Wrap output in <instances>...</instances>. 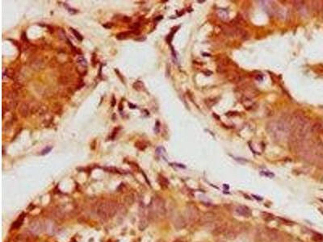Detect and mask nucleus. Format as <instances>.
<instances>
[{
  "label": "nucleus",
  "instance_id": "obj_1",
  "mask_svg": "<svg viewBox=\"0 0 323 242\" xmlns=\"http://www.w3.org/2000/svg\"><path fill=\"white\" fill-rule=\"evenodd\" d=\"M267 130L275 139H283L288 136L292 131L291 123L288 120L279 119L276 122L270 123L267 125Z\"/></svg>",
  "mask_w": 323,
  "mask_h": 242
},
{
  "label": "nucleus",
  "instance_id": "obj_2",
  "mask_svg": "<svg viewBox=\"0 0 323 242\" xmlns=\"http://www.w3.org/2000/svg\"><path fill=\"white\" fill-rule=\"evenodd\" d=\"M96 214L102 219H109L118 211V205L113 201H104L96 207Z\"/></svg>",
  "mask_w": 323,
  "mask_h": 242
},
{
  "label": "nucleus",
  "instance_id": "obj_3",
  "mask_svg": "<svg viewBox=\"0 0 323 242\" xmlns=\"http://www.w3.org/2000/svg\"><path fill=\"white\" fill-rule=\"evenodd\" d=\"M149 217L151 219L163 218L166 215L167 209L163 198L160 197H154L148 207Z\"/></svg>",
  "mask_w": 323,
  "mask_h": 242
},
{
  "label": "nucleus",
  "instance_id": "obj_4",
  "mask_svg": "<svg viewBox=\"0 0 323 242\" xmlns=\"http://www.w3.org/2000/svg\"><path fill=\"white\" fill-rule=\"evenodd\" d=\"M186 217L185 219L187 222L190 223H196L200 219V214L198 207L195 204L188 203L186 207L185 211Z\"/></svg>",
  "mask_w": 323,
  "mask_h": 242
},
{
  "label": "nucleus",
  "instance_id": "obj_5",
  "mask_svg": "<svg viewBox=\"0 0 323 242\" xmlns=\"http://www.w3.org/2000/svg\"><path fill=\"white\" fill-rule=\"evenodd\" d=\"M265 236L267 238L268 242H283V236L275 228H266L265 230Z\"/></svg>",
  "mask_w": 323,
  "mask_h": 242
},
{
  "label": "nucleus",
  "instance_id": "obj_6",
  "mask_svg": "<svg viewBox=\"0 0 323 242\" xmlns=\"http://www.w3.org/2000/svg\"><path fill=\"white\" fill-rule=\"evenodd\" d=\"M172 223H173L174 227L178 230L183 229L187 226V220H186L185 217L181 215L179 213H175L172 216Z\"/></svg>",
  "mask_w": 323,
  "mask_h": 242
},
{
  "label": "nucleus",
  "instance_id": "obj_7",
  "mask_svg": "<svg viewBox=\"0 0 323 242\" xmlns=\"http://www.w3.org/2000/svg\"><path fill=\"white\" fill-rule=\"evenodd\" d=\"M29 230L32 233L35 234V235H39L44 230H45V226L39 220H35L29 224Z\"/></svg>",
  "mask_w": 323,
  "mask_h": 242
},
{
  "label": "nucleus",
  "instance_id": "obj_8",
  "mask_svg": "<svg viewBox=\"0 0 323 242\" xmlns=\"http://www.w3.org/2000/svg\"><path fill=\"white\" fill-rule=\"evenodd\" d=\"M216 219V215L213 212H206L204 213L202 216L200 217V221L201 222L202 224H209V223H213Z\"/></svg>",
  "mask_w": 323,
  "mask_h": 242
},
{
  "label": "nucleus",
  "instance_id": "obj_9",
  "mask_svg": "<svg viewBox=\"0 0 323 242\" xmlns=\"http://www.w3.org/2000/svg\"><path fill=\"white\" fill-rule=\"evenodd\" d=\"M228 229L227 225L225 223H216V225L213 227V235H221L224 234L226 230Z\"/></svg>",
  "mask_w": 323,
  "mask_h": 242
},
{
  "label": "nucleus",
  "instance_id": "obj_10",
  "mask_svg": "<svg viewBox=\"0 0 323 242\" xmlns=\"http://www.w3.org/2000/svg\"><path fill=\"white\" fill-rule=\"evenodd\" d=\"M235 212L237 215H240V216H243V217H249L251 215V211L249 209V207H246V206H238V207L235 208Z\"/></svg>",
  "mask_w": 323,
  "mask_h": 242
},
{
  "label": "nucleus",
  "instance_id": "obj_11",
  "mask_svg": "<svg viewBox=\"0 0 323 242\" xmlns=\"http://www.w3.org/2000/svg\"><path fill=\"white\" fill-rule=\"evenodd\" d=\"M149 218L148 216H142L140 217V220H139V224H138V227L141 231H143L147 227L149 224Z\"/></svg>",
  "mask_w": 323,
  "mask_h": 242
},
{
  "label": "nucleus",
  "instance_id": "obj_12",
  "mask_svg": "<svg viewBox=\"0 0 323 242\" xmlns=\"http://www.w3.org/2000/svg\"><path fill=\"white\" fill-rule=\"evenodd\" d=\"M224 234H225V236L227 238V239L233 240V239H235V238L238 236V232H237V230L234 229V228H229V229L226 230Z\"/></svg>",
  "mask_w": 323,
  "mask_h": 242
},
{
  "label": "nucleus",
  "instance_id": "obj_13",
  "mask_svg": "<svg viewBox=\"0 0 323 242\" xmlns=\"http://www.w3.org/2000/svg\"><path fill=\"white\" fill-rule=\"evenodd\" d=\"M19 112L23 117L28 116V113H29V106H28V105L27 103H22L19 106Z\"/></svg>",
  "mask_w": 323,
  "mask_h": 242
},
{
  "label": "nucleus",
  "instance_id": "obj_14",
  "mask_svg": "<svg viewBox=\"0 0 323 242\" xmlns=\"http://www.w3.org/2000/svg\"><path fill=\"white\" fill-rule=\"evenodd\" d=\"M45 229L46 231L50 234H53L56 232V226L53 224V223H50V222H47V223L45 224Z\"/></svg>",
  "mask_w": 323,
  "mask_h": 242
},
{
  "label": "nucleus",
  "instance_id": "obj_15",
  "mask_svg": "<svg viewBox=\"0 0 323 242\" xmlns=\"http://www.w3.org/2000/svg\"><path fill=\"white\" fill-rule=\"evenodd\" d=\"M133 34H136V32H133V31H131V32H129V31L121 32V33H119L117 35V38L118 40H125L128 37H129L130 35H133Z\"/></svg>",
  "mask_w": 323,
  "mask_h": 242
},
{
  "label": "nucleus",
  "instance_id": "obj_16",
  "mask_svg": "<svg viewBox=\"0 0 323 242\" xmlns=\"http://www.w3.org/2000/svg\"><path fill=\"white\" fill-rule=\"evenodd\" d=\"M23 215H21L19 218H18V219H17L13 223L12 228H14V229H17V228H19V227H20L21 225L23 224Z\"/></svg>",
  "mask_w": 323,
  "mask_h": 242
},
{
  "label": "nucleus",
  "instance_id": "obj_17",
  "mask_svg": "<svg viewBox=\"0 0 323 242\" xmlns=\"http://www.w3.org/2000/svg\"><path fill=\"white\" fill-rule=\"evenodd\" d=\"M312 240L314 242H323V235L320 233H314L312 236Z\"/></svg>",
  "mask_w": 323,
  "mask_h": 242
},
{
  "label": "nucleus",
  "instance_id": "obj_18",
  "mask_svg": "<svg viewBox=\"0 0 323 242\" xmlns=\"http://www.w3.org/2000/svg\"><path fill=\"white\" fill-rule=\"evenodd\" d=\"M134 88L137 90H144V84L141 81H138L134 84Z\"/></svg>",
  "mask_w": 323,
  "mask_h": 242
},
{
  "label": "nucleus",
  "instance_id": "obj_19",
  "mask_svg": "<svg viewBox=\"0 0 323 242\" xmlns=\"http://www.w3.org/2000/svg\"><path fill=\"white\" fill-rule=\"evenodd\" d=\"M262 216H263V219H264L265 220H267V221H271V220H272V219H274V215L267 212L262 213Z\"/></svg>",
  "mask_w": 323,
  "mask_h": 242
},
{
  "label": "nucleus",
  "instance_id": "obj_20",
  "mask_svg": "<svg viewBox=\"0 0 323 242\" xmlns=\"http://www.w3.org/2000/svg\"><path fill=\"white\" fill-rule=\"evenodd\" d=\"M159 182L161 186H163V187H167L168 186V184H169V182L167 181L164 177H159Z\"/></svg>",
  "mask_w": 323,
  "mask_h": 242
},
{
  "label": "nucleus",
  "instance_id": "obj_21",
  "mask_svg": "<svg viewBox=\"0 0 323 242\" xmlns=\"http://www.w3.org/2000/svg\"><path fill=\"white\" fill-rule=\"evenodd\" d=\"M77 61L79 64H80V65H87V60H86L85 58H84L83 56H79L77 59Z\"/></svg>",
  "mask_w": 323,
  "mask_h": 242
},
{
  "label": "nucleus",
  "instance_id": "obj_22",
  "mask_svg": "<svg viewBox=\"0 0 323 242\" xmlns=\"http://www.w3.org/2000/svg\"><path fill=\"white\" fill-rule=\"evenodd\" d=\"M70 30H71V31H72V32H73V33L74 34L75 37L77 38L78 40H80V41H81V40H83V36H82V35H80L79 32H78V31H76V30L74 29V28H70Z\"/></svg>",
  "mask_w": 323,
  "mask_h": 242
},
{
  "label": "nucleus",
  "instance_id": "obj_23",
  "mask_svg": "<svg viewBox=\"0 0 323 242\" xmlns=\"http://www.w3.org/2000/svg\"><path fill=\"white\" fill-rule=\"evenodd\" d=\"M52 149V147H47L46 148H45L44 150H42V152H41V154L42 155H45V154H47L49 152L50 150Z\"/></svg>",
  "mask_w": 323,
  "mask_h": 242
},
{
  "label": "nucleus",
  "instance_id": "obj_24",
  "mask_svg": "<svg viewBox=\"0 0 323 242\" xmlns=\"http://www.w3.org/2000/svg\"><path fill=\"white\" fill-rule=\"evenodd\" d=\"M139 27H140V24H139V23H134V24H133V25H132L131 27H131V28H132V29H133V30H134V31H136V30H138V28H139Z\"/></svg>",
  "mask_w": 323,
  "mask_h": 242
},
{
  "label": "nucleus",
  "instance_id": "obj_25",
  "mask_svg": "<svg viewBox=\"0 0 323 242\" xmlns=\"http://www.w3.org/2000/svg\"><path fill=\"white\" fill-rule=\"evenodd\" d=\"M263 174H265L266 176H269V177H273L274 174H272V173H262Z\"/></svg>",
  "mask_w": 323,
  "mask_h": 242
},
{
  "label": "nucleus",
  "instance_id": "obj_26",
  "mask_svg": "<svg viewBox=\"0 0 323 242\" xmlns=\"http://www.w3.org/2000/svg\"><path fill=\"white\" fill-rule=\"evenodd\" d=\"M146 40V37H141V38H138V39H135V40H137V41H142V40Z\"/></svg>",
  "mask_w": 323,
  "mask_h": 242
}]
</instances>
